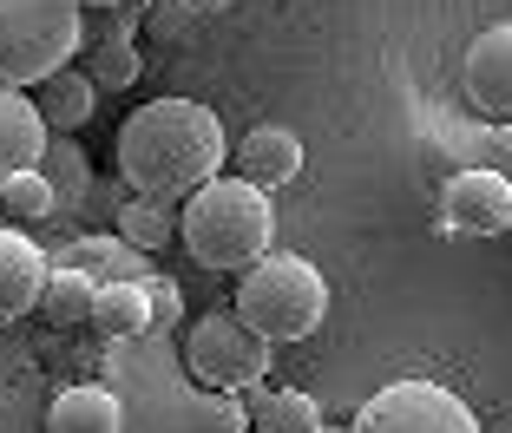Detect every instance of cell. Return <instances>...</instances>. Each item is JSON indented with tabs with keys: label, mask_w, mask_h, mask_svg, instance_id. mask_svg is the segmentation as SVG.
<instances>
[{
	"label": "cell",
	"mask_w": 512,
	"mask_h": 433,
	"mask_svg": "<svg viewBox=\"0 0 512 433\" xmlns=\"http://www.w3.org/2000/svg\"><path fill=\"white\" fill-rule=\"evenodd\" d=\"M230 132L197 99H145L119 125V184L125 197L184 210L211 178H224Z\"/></svg>",
	"instance_id": "1"
},
{
	"label": "cell",
	"mask_w": 512,
	"mask_h": 433,
	"mask_svg": "<svg viewBox=\"0 0 512 433\" xmlns=\"http://www.w3.org/2000/svg\"><path fill=\"white\" fill-rule=\"evenodd\" d=\"M178 237L191 263L204 269H250L256 256L276 250V204L243 178H211L191 204L178 210Z\"/></svg>",
	"instance_id": "2"
},
{
	"label": "cell",
	"mask_w": 512,
	"mask_h": 433,
	"mask_svg": "<svg viewBox=\"0 0 512 433\" xmlns=\"http://www.w3.org/2000/svg\"><path fill=\"white\" fill-rule=\"evenodd\" d=\"M256 342H302V335L322 329L329 315V283L309 256H289V250H270L256 256L250 269L237 276V309H230Z\"/></svg>",
	"instance_id": "3"
},
{
	"label": "cell",
	"mask_w": 512,
	"mask_h": 433,
	"mask_svg": "<svg viewBox=\"0 0 512 433\" xmlns=\"http://www.w3.org/2000/svg\"><path fill=\"white\" fill-rule=\"evenodd\" d=\"M86 46L79 0H0V92H27Z\"/></svg>",
	"instance_id": "4"
},
{
	"label": "cell",
	"mask_w": 512,
	"mask_h": 433,
	"mask_svg": "<svg viewBox=\"0 0 512 433\" xmlns=\"http://www.w3.org/2000/svg\"><path fill=\"white\" fill-rule=\"evenodd\" d=\"M184 368H191L197 388L250 394V388H263V374H270V342H256L230 309H211V315H197V322H191Z\"/></svg>",
	"instance_id": "5"
},
{
	"label": "cell",
	"mask_w": 512,
	"mask_h": 433,
	"mask_svg": "<svg viewBox=\"0 0 512 433\" xmlns=\"http://www.w3.org/2000/svg\"><path fill=\"white\" fill-rule=\"evenodd\" d=\"M348 433H480L473 407L440 381H388L368 394Z\"/></svg>",
	"instance_id": "6"
},
{
	"label": "cell",
	"mask_w": 512,
	"mask_h": 433,
	"mask_svg": "<svg viewBox=\"0 0 512 433\" xmlns=\"http://www.w3.org/2000/svg\"><path fill=\"white\" fill-rule=\"evenodd\" d=\"M440 224L453 237H499L512 230V184L493 178V171H453L447 191H440Z\"/></svg>",
	"instance_id": "7"
},
{
	"label": "cell",
	"mask_w": 512,
	"mask_h": 433,
	"mask_svg": "<svg viewBox=\"0 0 512 433\" xmlns=\"http://www.w3.org/2000/svg\"><path fill=\"white\" fill-rule=\"evenodd\" d=\"M467 99L480 105L493 125H512V20L486 27L480 40L467 46Z\"/></svg>",
	"instance_id": "8"
},
{
	"label": "cell",
	"mask_w": 512,
	"mask_h": 433,
	"mask_svg": "<svg viewBox=\"0 0 512 433\" xmlns=\"http://www.w3.org/2000/svg\"><path fill=\"white\" fill-rule=\"evenodd\" d=\"M46 269H53V256L40 243L20 237V224H0V322H20L40 309Z\"/></svg>",
	"instance_id": "9"
},
{
	"label": "cell",
	"mask_w": 512,
	"mask_h": 433,
	"mask_svg": "<svg viewBox=\"0 0 512 433\" xmlns=\"http://www.w3.org/2000/svg\"><path fill=\"white\" fill-rule=\"evenodd\" d=\"M237 178L256 184L263 197L296 184L302 178V138L289 132V125H250V132L237 138Z\"/></svg>",
	"instance_id": "10"
},
{
	"label": "cell",
	"mask_w": 512,
	"mask_h": 433,
	"mask_svg": "<svg viewBox=\"0 0 512 433\" xmlns=\"http://www.w3.org/2000/svg\"><path fill=\"white\" fill-rule=\"evenodd\" d=\"M46 433H125V407L99 381H73L46 407Z\"/></svg>",
	"instance_id": "11"
},
{
	"label": "cell",
	"mask_w": 512,
	"mask_h": 433,
	"mask_svg": "<svg viewBox=\"0 0 512 433\" xmlns=\"http://www.w3.org/2000/svg\"><path fill=\"white\" fill-rule=\"evenodd\" d=\"M46 138H53V132H46L40 105H33L27 92H0V184L40 165Z\"/></svg>",
	"instance_id": "12"
},
{
	"label": "cell",
	"mask_w": 512,
	"mask_h": 433,
	"mask_svg": "<svg viewBox=\"0 0 512 433\" xmlns=\"http://www.w3.org/2000/svg\"><path fill=\"white\" fill-rule=\"evenodd\" d=\"M53 263L79 269L92 283H145L151 276V256H138L125 237H66V250L53 256Z\"/></svg>",
	"instance_id": "13"
},
{
	"label": "cell",
	"mask_w": 512,
	"mask_h": 433,
	"mask_svg": "<svg viewBox=\"0 0 512 433\" xmlns=\"http://www.w3.org/2000/svg\"><path fill=\"white\" fill-rule=\"evenodd\" d=\"M86 329L99 335V342H138V335H151L145 283H99V296H92V315H86Z\"/></svg>",
	"instance_id": "14"
},
{
	"label": "cell",
	"mask_w": 512,
	"mask_h": 433,
	"mask_svg": "<svg viewBox=\"0 0 512 433\" xmlns=\"http://www.w3.org/2000/svg\"><path fill=\"white\" fill-rule=\"evenodd\" d=\"M40 119H46V132L53 138H73L79 125L92 119V105H99V92H92V79L79 73V66H60L53 79H40Z\"/></svg>",
	"instance_id": "15"
},
{
	"label": "cell",
	"mask_w": 512,
	"mask_h": 433,
	"mask_svg": "<svg viewBox=\"0 0 512 433\" xmlns=\"http://www.w3.org/2000/svg\"><path fill=\"white\" fill-rule=\"evenodd\" d=\"M250 433H309L322 427V407L316 394H302V388H250Z\"/></svg>",
	"instance_id": "16"
},
{
	"label": "cell",
	"mask_w": 512,
	"mask_h": 433,
	"mask_svg": "<svg viewBox=\"0 0 512 433\" xmlns=\"http://www.w3.org/2000/svg\"><path fill=\"white\" fill-rule=\"evenodd\" d=\"M33 171L53 184L60 210L92 197V158H86V145H79V138H46V151H40V165H33Z\"/></svg>",
	"instance_id": "17"
},
{
	"label": "cell",
	"mask_w": 512,
	"mask_h": 433,
	"mask_svg": "<svg viewBox=\"0 0 512 433\" xmlns=\"http://www.w3.org/2000/svg\"><path fill=\"white\" fill-rule=\"evenodd\" d=\"M92 296H99V283H92V276L53 263V269H46V289H40V315L53 322V329H86Z\"/></svg>",
	"instance_id": "18"
},
{
	"label": "cell",
	"mask_w": 512,
	"mask_h": 433,
	"mask_svg": "<svg viewBox=\"0 0 512 433\" xmlns=\"http://www.w3.org/2000/svg\"><path fill=\"white\" fill-rule=\"evenodd\" d=\"M112 237H125L138 256H151V250H165V243L178 237V210L145 204V197H119V224H112Z\"/></svg>",
	"instance_id": "19"
},
{
	"label": "cell",
	"mask_w": 512,
	"mask_h": 433,
	"mask_svg": "<svg viewBox=\"0 0 512 433\" xmlns=\"http://www.w3.org/2000/svg\"><path fill=\"white\" fill-rule=\"evenodd\" d=\"M79 73L92 79V92H125V86H138V46L132 40H119V33H99V40L86 46V66Z\"/></svg>",
	"instance_id": "20"
},
{
	"label": "cell",
	"mask_w": 512,
	"mask_h": 433,
	"mask_svg": "<svg viewBox=\"0 0 512 433\" xmlns=\"http://www.w3.org/2000/svg\"><path fill=\"white\" fill-rule=\"evenodd\" d=\"M0 204L14 210V224H46V217L60 210V197H53V184H46L40 171H20V178L0 184Z\"/></svg>",
	"instance_id": "21"
},
{
	"label": "cell",
	"mask_w": 512,
	"mask_h": 433,
	"mask_svg": "<svg viewBox=\"0 0 512 433\" xmlns=\"http://www.w3.org/2000/svg\"><path fill=\"white\" fill-rule=\"evenodd\" d=\"M467 171H493L512 184V125H486L467 138Z\"/></svg>",
	"instance_id": "22"
},
{
	"label": "cell",
	"mask_w": 512,
	"mask_h": 433,
	"mask_svg": "<svg viewBox=\"0 0 512 433\" xmlns=\"http://www.w3.org/2000/svg\"><path fill=\"white\" fill-rule=\"evenodd\" d=\"M145 315H151V335H171L184 315V289L171 276H145Z\"/></svg>",
	"instance_id": "23"
},
{
	"label": "cell",
	"mask_w": 512,
	"mask_h": 433,
	"mask_svg": "<svg viewBox=\"0 0 512 433\" xmlns=\"http://www.w3.org/2000/svg\"><path fill=\"white\" fill-rule=\"evenodd\" d=\"M197 27V14L184 0H151V33H165V40H184Z\"/></svg>",
	"instance_id": "24"
},
{
	"label": "cell",
	"mask_w": 512,
	"mask_h": 433,
	"mask_svg": "<svg viewBox=\"0 0 512 433\" xmlns=\"http://www.w3.org/2000/svg\"><path fill=\"white\" fill-rule=\"evenodd\" d=\"M217 427L224 433H250V407L243 401H217Z\"/></svg>",
	"instance_id": "25"
},
{
	"label": "cell",
	"mask_w": 512,
	"mask_h": 433,
	"mask_svg": "<svg viewBox=\"0 0 512 433\" xmlns=\"http://www.w3.org/2000/svg\"><path fill=\"white\" fill-rule=\"evenodd\" d=\"M184 7H191V14H197V20H204V14H224L230 0H184Z\"/></svg>",
	"instance_id": "26"
},
{
	"label": "cell",
	"mask_w": 512,
	"mask_h": 433,
	"mask_svg": "<svg viewBox=\"0 0 512 433\" xmlns=\"http://www.w3.org/2000/svg\"><path fill=\"white\" fill-rule=\"evenodd\" d=\"M86 7H125V0H79V14H86Z\"/></svg>",
	"instance_id": "27"
},
{
	"label": "cell",
	"mask_w": 512,
	"mask_h": 433,
	"mask_svg": "<svg viewBox=\"0 0 512 433\" xmlns=\"http://www.w3.org/2000/svg\"><path fill=\"white\" fill-rule=\"evenodd\" d=\"M309 433H348V427H329V420H322V427H309Z\"/></svg>",
	"instance_id": "28"
}]
</instances>
